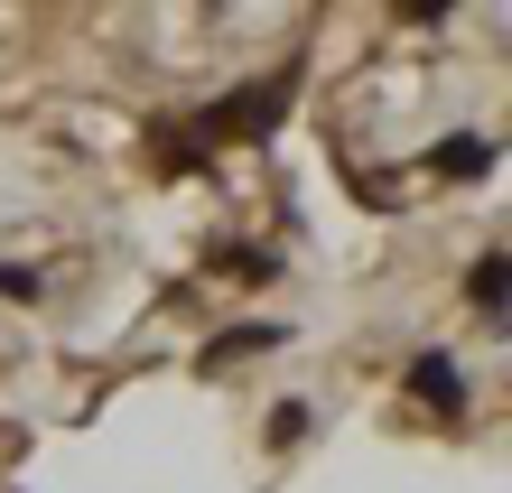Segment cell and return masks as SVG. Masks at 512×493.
I'll return each instance as SVG.
<instances>
[{
	"mask_svg": "<svg viewBox=\"0 0 512 493\" xmlns=\"http://www.w3.org/2000/svg\"><path fill=\"white\" fill-rule=\"evenodd\" d=\"M289 94H298V66L261 75V84H243V94H224L215 112H196V140L205 149H215V140H270V131H280V112H289Z\"/></svg>",
	"mask_w": 512,
	"mask_h": 493,
	"instance_id": "obj_1",
	"label": "cell"
},
{
	"mask_svg": "<svg viewBox=\"0 0 512 493\" xmlns=\"http://www.w3.org/2000/svg\"><path fill=\"white\" fill-rule=\"evenodd\" d=\"M401 382H410V400H429V410H447V419L466 410V373H457V354H419Z\"/></svg>",
	"mask_w": 512,
	"mask_h": 493,
	"instance_id": "obj_2",
	"label": "cell"
},
{
	"mask_svg": "<svg viewBox=\"0 0 512 493\" xmlns=\"http://www.w3.org/2000/svg\"><path fill=\"white\" fill-rule=\"evenodd\" d=\"M485 168H494V140L485 131H447L429 149V177H447V187H466V177H485Z\"/></svg>",
	"mask_w": 512,
	"mask_h": 493,
	"instance_id": "obj_3",
	"label": "cell"
},
{
	"mask_svg": "<svg viewBox=\"0 0 512 493\" xmlns=\"http://www.w3.org/2000/svg\"><path fill=\"white\" fill-rule=\"evenodd\" d=\"M215 270H224V280H243V289H270V280H280V242H224Z\"/></svg>",
	"mask_w": 512,
	"mask_h": 493,
	"instance_id": "obj_4",
	"label": "cell"
},
{
	"mask_svg": "<svg viewBox=\"0 0 512 493\" xmlns=\"http://www.w3.org/2000/svg\"><path fill=\"white\" fill-rule=\"evenodd\" d=\"M270 345H289V335L270 326V317H252V326H224V335H215V354H205V363H243V354H270Z\"/></svg>",
	"mask_w": 512,
	"mask_h": 493,
	"instance_id": "obj_5",
	"label": "cell"
},
{
	"mask_svg": "<svg viewBox=\"0 0 512 493\" xmlns=\"http://www.w3.org/2000/svg\"><path fill=\"white\" fill-rule=\"evenodd\" d=\"M466 298L485 307V317H503V252H485V261L466 270Z\"/></svg>",
	"mask_w": 512,
	"mask_h": 493,
	"instance_id": "obj_6",
	"label": "cell"
},
{
	"mask_svg": "<svg viewBox=\"0 0 512 493\" xmlns=\"http://www.w3.org/2000/svg\"><path fill=\"white\" fill-rule=\"evenodd\" d=\"M308 438V400H280V410H270V447H298Z\"/></svg>",
	"mask_w": 512,
	"mask_h": 493,
	"instance_id": "obj_7",
	"label": "cell"
},
{
	"mask_svg": "<svg viewBox=\"0 0 512 493\" xmlns=\"http://www.w3.org/2000/svg\"><path fill=\"white\" fill-rule=\"evenodd\" d=\"M0 298H28V307H38V298H47V280H38L28 261H0Z\"/></svg>",
	"mask_w": 512,
	"mask_h": 493,
	"instance_id": "obj_8",
	"label": "cell"
}]
</instances>
